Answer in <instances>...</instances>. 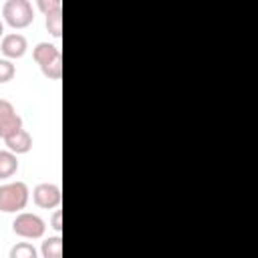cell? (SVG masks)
Here are the masks:
<instances>
[{"label":"cell","instance_id":"obj_18","mask_svg":"<svg viewBox=\"0 0 258 258\" xmlns=\"http://www.w3.org/2000/svg\"><path fill=\"white\" fill-rule=\"evenodd\" d=\"M2 34H4V22L0 20V36H2Z\"/></svg>","mask_w":258,"mask_h":258},{"label":"cell","instance_id":"obj_9","mask_svg":"<svg viewBox=\"0 0 258 258\" xmlns=\"http://www.w3.org/2000/svg\"><path fill=\"white\" fill-rule=\"evenodd\" d=\"M20 129H22V117L18 113H12V115H6L4 119H0V137L2 139L10 137L12 133H16Z\"/></svg>","mask_w":258,"mask_h":258},{"label":"cell","instance_id":"obj_15","mask_svg":"<svg viewBox=\"0 0 258 258\" xmlns=\"http://www.w3.org/2000/svg\"><path fill=\"white\" fill-rule=\"evenodd\" d=\"M38 8L46 16V14L54 12V10H62V4H60V0H38Z\"/></svg>","mask_w":258,"mask_h":258},{"label":"cell","instance_id":"obj_16","mask_svg":"<svg viewBox=\"0 0 258 258\" xmlns=\"http://www.w3.org/2000/svg\"><path fill=\"white\" fill-rule=\"evenodd\" d=\"M12 113H16L14 105L10 101H6V99H0V119H4L6 115H12Z\"/></svg>","mask_w":258,"mask_h":258},{"label":"cell","instance_id":"obj_8","mask_svg":"<svg viewBox=\"0 0 258 258\" xmlns=\"http://www.w3.org/2000/svg\"><path fill=\"white\" fill-rule=\"evenodd\" d=\"M18 171V159L12 151L0 149V179H8Z\"/></svg>","mask_w":258,"mask_h":258},{"label":"cell","instance_id":"obj_6","mask_svg":"<svg viewBox=\"0 0 258 258\" xmlns=\"http://www.w3.org/2000/svg\"><path fill=\"white\" fill-rule=\"evenodd\" d=\"M4 143H6L8 151H12L14 155H18V153H28L30 147H32V137H30V133H28L26 129H20V131L12 133L10 137H6Z\"/></svg>","mask_w":258,"mask_h":258},{"label":"cell","instance_id":"obj_4","mask_svg":"<svg viewBox=\"0 0 258 258\" xmlns=\"http://www.w3.org/2000/svg\"><path fill=\"white\" fill-rule=\"evenodd\" d=\"M32 198H34V204L38 208H44V210H52V208H58L62 196H60V187L54 185V183H38L32 191Z\"/></svg>","mask_w":258,"mask_h":258},{"label":"cell","instance_id":"obj_1","mask_svg":"<svg viewBox=\"0 0 258 258\" xmlns=\"http://www.w3.org/2000/svg\"><path fill=\"white\" fill-rule=\"evenodd\" d=\"M28 185L24 181H10L0 185V212H20L28 204Z\"/></svg>","mask_w":258,"mask_h":258},{"label":"cell","instance_id":"obj_3","mask_svg":"<svg viewBox=\"0 0 258 258\" xmlns=\"http://www.w3.org/2000/svg\"><path fill=\"white\" fill-rule=\"evenodd\" d=\"M12 230H14V234H18V236H22V238L34 240V238H42L46 226H44V220H42L40 216L30 214V212H22V214H18V216L14 218Z\"/></svg>","mask_w":258,"mask_h":258},{"label":"cell","instance_id":"obj_17","mask_svg":"<svg viewBox=\"0 0 258 258\" xmlns=\"http://www.w3.org/2000/svg\"><path fill=\"white\" fill-rule=\"evenodd\" d=\"M52 228H54L56 232L62 230V212H60V210H56V212L52 214Z\"/></svg>","mask_w":258,"mask_h":258},{"label":"cell","instance_id":"obj_12","mask_svg":"<svg viewBox=\"0 0 258 258\" xmlns=\"http://www.w3.org/2000/svg\"><path fill=\"white\" fill-rule=\"evenodd\" d=\"M46 30L58 38L60 32H62V10H54L50 14H46Z\"/></svg>","mask_w":258,"mask_h":258},{"label":"cell","instance_id":"obj_13","mask_svg":"<svg viewBox=\"0 0 258 258\" xmlns=\"http://www.w3.org/2000/svg\"><path fill=\"white\" fill-rule=\"evenodd\" d=\"M40 71H42V75H44L46 79H52V81L60 79V75H62V56H56V58H52L50 62L42 64Z\"/></svg>","mask_w":258,"mask_h":258},{"label":"cell","instance_id":"obj_10","mask_svg":"<svg viewBox=\"0 0 258 258\" xmlns=\"http://www.w3.org/2000/svg\"><path fill=\"white\" fill-rule=\"evenodd\" d=\"M42 258H60L62 256V238L60 236H50L42 242L40 246Z\"/></svg>","mask_w":258,"mask_h":258},{"label":"cell","instance_id":"obj_2","mask_svg":"<svg viewBox=\"0 0 258 258\" xmlns=\"http://www.w3.org/2000/svg\"><path fill=\"white\" fill-rule=\"evenodd\" d=\"M2 16L12 28H24L34 20V10L28 0H6L2 6Z\"/></svg>","mask_w":258,"mask_h":258},{"label":"cell","instance_id":"obj_14","mask_svg":"<svg viewBox=\"0 0 258 258\" xmlns=\"http://www.w3.org/2000/svg\"><path fill=\"white\" fill-rule=\"evenodd\" d=\"M14 75H16L14 64H12L8 58H0V83H8V81H12Z\"/></svg>","mask_w":258,"mask_h":258},{"label":"cell","instance_id":"obj_5","mask_svg":"<svg viewBox=\"0 0 258 258\" xmlns=\"http://www.w3.org/2000/svg\"><path fill=\"white\" fill-rule=\"evenodd\" d=\"M28 48V42L22 34L18 32H12V34H6L2 38V52L8 56V58H20Z\"/></svg>","mask_w":258,"mask_h":258},{"label":"cell","instance_id":"obj_7","mask_svg":"<svg viewBox=\"0 0 258 258\" xmlns=\"http://www.w3.org/2000/svg\"><path fill=\"white\" fill-rule=\"evenodd\" d=\"M32 56H34V60L38 62V67H42V64H46V62H50L52 58L60 56V50H58L54 44H50V42H38V44L34 46V50H32Z\"/></svg>","mask_w":258,"mask_h":258},{"label":"cell","instance_id":"obj_11","mask_svg":"<svg viewBox=\"0 0 258 258\" xmlns=\"http://www.w3.org/2000/svg\"><path fill=\"white\" fill-rule=\"evenodd\" d=\"M8 258H38V252L30 242H18L10 248Z\"/></svg>","mask_w":258,"mask_h":258}]
</instances>
